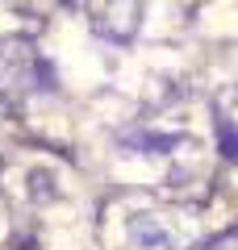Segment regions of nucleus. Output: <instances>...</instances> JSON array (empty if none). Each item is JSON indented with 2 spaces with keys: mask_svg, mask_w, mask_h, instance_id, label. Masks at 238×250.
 <instances>
[{
  "mask_svg": "<svg viewBox=\"0 0 238 250\" xmlns=\"http://www.w3.org/2000/svg\"><path fill=\"white\" fill-rule=\"evenodd\" d=\"M205 250H238V238H221V242H213V246H205Z\"/></svg>",
  "mask_w": 238,
  "mask_h": 250,
  "instance_id": "nucleus-1",
  "label": "nucleus"
}]
</instances>
